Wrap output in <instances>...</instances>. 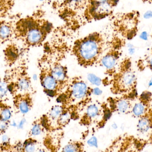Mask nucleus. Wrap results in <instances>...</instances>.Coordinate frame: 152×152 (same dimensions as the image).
Listing matches in <instances>:
<instances>
[{
    "instance_id": "1",
    "label": "nucleus",
    "mask_w": 152,
    "mask_h": 152,
    "mask_svg": "<svg viewBox=\"0 0 152 152\" xmlns=\"http://www.w3.org/2000/svg\"><path fill=\"white\" fill-rule=\"evenodd\" d=\"M104 42L102 36L96 33L78 41L74 52L80 64L84 66L93 64L102 52Z\"/></svg>"
},
{
    "instance_id": "2",
    "label": "nucleus",
    "mask_w": 152,
    "mask_h": 152,
    "mask_svg": "<svg viewBox=\"0 0 152 152\" xmlns=\"http://www.w3.org/2000/svg\"><path fill=\"white\" fill-rule=\"evenodd\" d=\"M35 22L29 20L26 22L25 24V30L26 34V40L27 43L31 45L39 43L42 41L45 37V32L43 29L39 28L34 24Z\"/></svg>"
},
{
    "instance_id": "3",
    "label": "nucleus",
    "mask_w": 152,
    "mask_h": 152,
    "mask_svg": "<svg viewBox=\"0 0 152 152\" xmlns=\"http://www.w3.org/2000/svg\"><path fill=\"white\" fill-rule=\"evenodd\" d=\"M136 78L134 74L129 70H126L120 76L119 85L121 90H127L134 86Z\"/></svg>"
},
{
    "instance_id": "4",
    "label": "nucleus",
    "mask_w": 152,
    "mask_h": 152,
    "mask_svg": "<svg viewBox=\"0 0 152 152\" xmlns=\"http://www.w3.org/2000/svg\"><path fill=\"white\" fill-rule=\"evenodd\" d=\"M41 79L46 92L53 91L56 93V90L57 88L58 82L52 76L50 72V73L42 74Z\"/></svg>"
},
{
    "instance_id": "5",
    "label": "nucleus",
    "mask_w": 152,
    "mask_h": 152,
    "mask_svg": "<svg viewBox=\"0 0 152 152\" xmlns=\"http://www.w3.org/2000/svg\"><path fill=\"white\" fill-rule=\"evenodd\" d=\"M87 85L82 81H78L73 84L72 95L76 99H81L86 95L87 92Z\"/></svg>"
},
{
    "instance_id": "6",
    "label": "nucleus",
    "mask_w": 152,
    "mask_h": 152,
    "mask_svg": "<svg viewBox=\"0 0 152 152\" xmlns=\"http://www.w3.org/2000/svg\"><path fill=\"white\" fill-rule=\"evenodd\" d=\"M50 72L53 77L59 83L64 82L66 78V71L64 67L60 65L54 66Z\"/></svg>"
},
{
    "instance_id": "7",
    "label": "nucleus",
    "mask_w": 152,
    "mask_h": 152,
    "mask_svg": "<svg viewBox=\"0 0 152 152\" xmlns=\"http://www.w3.org/2000/svg\"><path fill=\"white\" fill-rule=\"evenodd\" d=\"M116 54L109 53L107 54L102 59V64L108 70L113 69L116 64L117 61Z\"/></svg>"
},
{
    "instance_id": "8",
    "label": "nucleus",
    "mask_w": 152,
    "mask_h": 152,
    "mask_svg": "<svg viewBox=\"0 0 152 152\" xmlns=\"http://www.w3.org/2000/svg\"><path fill=\"white\" fill-rule=\"evenodd\" d=\"M31 100L27 97L25 98L23 96V98L18 99V108L23 113H28L31 107Z\"/></svg>"
},
{
    "instance_id": "9",
    "label": "nucleus",
    "mask_w": 152,
    "mask_h": 152,
    "mask_svg": "<svg viewBox=\"0 0 152 152\" xmlns=\"http://www.w3.org/2000/svg\"><path fill=\"white\" fill-rule=\"evenodd\" d=\"M151 126V121L147 116L142 117L139 121L137 125L139 130L141 132H143L148 131L150 129Z\"/></svg>"
},
{
    "instance_id": "10",
    "label": "nucleus",
    "mask_w": 152,
    "mask_h": 152,
    "mask_svg": "<svg viewBox=\"0 0 152 152\" xmlns=\"http://www.w3.org/2000/svg\"><path fill=\"white\" fill-rule=\"evenodd\" d=\"M115 107L120 113H125L129 108V103L126 99H121L117 102Z\"/></svg>"
},
{
    "instance_id": "11",
    "label": "nucleus",
    "mask_w": 152,
    "mask_h": 152,
    "mask_svg": "<svg viewBox=\"0 0 152 152\" xmlns=\"http://www.w3.org/2000/svg\"><path fill=\"white\" fill-rule=\"evenodd\" d=\"M63 108L60 106L54 107L50 113L49 116L53 120H58L60 115L63 114Z\"/></svg>"
},
{
    "instance_id": "12",
    "label": "nucleus",
    "mask_w": 152,
    "mask_h": 152,
    "mask_svg": "<svg viewBox=\"0 0 152 152\" xmlns=\"http://www.w3.org/2000/svg\"><path fill=\"white\" fill-rule=\"evenodd\" d=\"M87 115L89 118H94L98 115L99 110L96 105H91L87 108Z\"/></svg>"
},
{
    "instance_id": "13",
    "label": "nucleus",
    "mask_w": 152,
    "mask_h": 152,
    "mask_svg": "<svg viewBox=\"0 0 152 152\" xmlns=\"http://www.w3.org/2000/svg\"><path fill=\"white\" fill-rule=\"evenodd\" d=\"M30 85V81L29 79L26 77L21 78L18 83V86L19 89L22 91H25L29 89Z\"/></svg>"
},
{
    "instance_id": "14",
    "label": "nucleus",
    "mask_w": 152,
    "mask_h": 152,
    "mask_svg": "<svg viewBox=\"0 0 152 152\" xmlns=\"http://www.w3.org/2000/svg\"><path fill=\"white\" fill-rule=\"evenodd\" d=\"M132 112L136 116H141L145 113V106L142 103H137L133 107Z\"/></svg>"
},
{
    "instance_id": "15",
    "label": "nucleus",
    "mask_w": 152,
    "mask_h": 152,
    "mask_svg": "<svg viewBox=\"0 0 152 152\" xmlns=\"http://www.w3.org/2000/svg\"><path fill=\"white\" fill-rule=\"evenodd\" d=\"M70 116L67 113H63L57 121V124L60 126H64L70 121Z\"/></svg>"
},
{
    "instance_id": "16",
    "label": "nucleus",
    "mask_w": 152,
    "mask_h": 152,
    "mask_svg": "<svg viewBox=\"0 0 152 152\" xmlns=\"http://www.w3.org/2000/svg\"><path fill=\"white\" fill-rule=\"evenodd\" d=\"M80 145L77 143H72L66 145L63 148V151L65 152H77L80 150Z\"/></svg>"
},
{
    "instance_id": "17",
    "label": "nucleus",
    "mask_w": 152,
    "mask_h": 152,
    "mask_svg": "<svg viewBox=\"0 0 152 152\" xmlns=\"http://www.w3.org/2000/svg\"><path fill=\"white\" fill-rule=\"evenodd\" d=\"M11 32V30L9 26L6 25L1 26L0 34L1 39H5L10 36Z\"/></svg>"
},
{
    "instance_id": "18",
    "label": "nucleus",
    "mask_w": 152,
    "mask_h": 152,
    "mask_svg": "<svg viewBox=\"0 0 152 152\" xmlns=\"http://www.w3.org/2000/svg\"><path fill=\"white\" fill-rule=\"evenodd\" d=\"M11 113L8 108H4L1 111V120L3 121H7L11 117Z\"/></svg>"
},
{
    "instance_id": "19",
    "label": "nucleus",
    "mask_w": 152,
    "mask_h": 152,
    "mask_svg": "<svg viewBox=\"0 0 152 152\" xmlns=\"http://www.w3.org/2000/svg\"><path fill=\"white\" fill-rule=\"evenodd\" d=\"M88 79L92 84L96 86H99L101 84V80L100 78L92 74H90L88 75Z\"/></svg>"
},
{
    "instance_id": "20",
    "label": "nucleus",
    "mask_w": 152,
    "mask_h": 152,
    "mask_svg": "<svg viewBox=\"0 0 152 152\" xmlns=\"http://www.w3.org/2000/svg\"><path fill=\"white\" fill-rule=\"evenodd\" d=\"M25 151L26 152H34L35 150V142L34 141L26 142L25 145Z\"/></svg>"
},
{
    "instance_id": "21",
    "label": "nucleus",
    "mask_w": 152,
    "mask_h": 152,
    "mask_svg": "<svg viewBox=\"0 0 152 152\" xmlns=\"http://www.w3.org/2000/svg\"><path fill=\"white\" fill-rule=\"evenodd\" d=\"M42 131L41 126L40 124H35L31 130V134L34 136L39 135Z\"/></svg>"
},
{
    "instance_id": "22",
    "label": "nucleus",
    "mask_w": 152,
    "mask_h": 152,
    "mask_svg": "<svg viewBox=\"0 0 152 152\" xmlns=\"http://www.w3.org/2000/svg\"><path fill=\"white\" fill-rule=\"evenodd\" d=\"M8 88L7 85L6 84V83L4 82H1V98L4 96L5 94L7 93V91Z\"/></svg>"
},
{
    "instance_id": "23",
    "label": "nucleus",
    "mask_w": 152,
    "mask_h": 152,
    "mask_svg": "<svg viewBox=\"0 0 152 152\" xmlns=\"http://www.w3.org/2000/svg\"><path fill=\"white\" fill-rule=\"evenodd\" d=\"M88 144L91 146H97V140L95 137H92L88 141Z\"/></svg>"
},
{
    "instance_id": "24",
    "label": "nucleus",
    "mask_w": 152,
    "mask_h": 152,
    "mask_svg": "<svg viewBox=\"0 0 152 152\" xmlns=\"http://www.w3.org/2000/svg\"><path fill=\"white\" fill-rule=\"evenodd\" d=\"M144 17L145 19L152 18V11H149L146 12L144 15Z\"/></svg>"
},
{
    "instance_id": "25",
    "label": "nucleus",
    "mask_w": 152,
    "mask_h": 152,
    "mask_svg": "<svg viewBox=\"0 0 152 152\" xmlns=\"http://www.w3.org/2000/svg\"><path fill=\"white\" fill-rule=\"evenodd\" d=\"M140 38L144 40H147L148 39V34L146 32H143L141 34Z\"/></svg>"
},
{
    "instance_id": "26",
    "label": "nucleus",
    "mask_w": 152,
    "mask_h": 152,
    "mask_svg": "<svg viewBox=\"0 0 152 152\" xmlns=\"http://www.w3.org/2000/svg\"><path fill=\"white\" fill-rule=\"evenodd\" d=\"M93 93L96 95H100L102 94V91L100 90L98 88H96L93 91Z\"/></svg>"
},
{
    "instance_id": "27",
    "label": "nucleus",
    "mask_w": 152,
    "mask_h": 152,
    "mask_svg": "<svg viewBox=\"0 0 152 152\" xmlns=\"http://www.w3.org/2000/svg\"><path fill=\"white\" fill-rule=\"evenodd\" d=\"M129 52L130 54H133V53H134V49L132 48H129Z\"/></svg>"
},
{
    "instance_id": "28",
    "label": "nucleus",
    "mask_w": 152,
    "mask_h": 152,
    "mask_svg": "<svg viewBox=\"0 0 152 152\" xmlns=\"http://www.w3.org/2000/svg\"><path fill=\"white\" fill-rule=\"evenodd\" d=\"M149 65H150V67H151V68L152 69V57L150 59H149Z\"/></svg>"
},
{
    "instance_id": "29",
    "label": "nucleus",
    "mask_w": 152,
    "mask_h": 152,
    "mask_svg": "<svg viewBox=\"0 0 152 152\" xmlns=\"http://www.w3.org/2000/svg\"><path fill=\"white\" fill-rule=\"evenodd\" d=\"M112 127H113V128H114V129H116V128H117V126L116 124H113L112 125Z\"/></svg>"
},
{
    "instance_id": "30",
    "label": "nucleus",
    "mask_w": 152,
    "mask_h": 152,
    "mask_svg": "<svg viewBox=\"0 0 152 152\" xmlns=\"http://www.w3.org/2000/svg\"><path fill=\"white\" fill-rule=\"evenodd\" d=\"M149 86H152V79L150 81V82L149 83Z\"/></svg>"
},
{
    "instance_id": "31",
    "label": "nucleus",
    "mask_w": 152,
    "mask_h": 152,
    "mask_svg": "<svg viewBox=\"0 0 152 152\" xmlns=\"http://www.w3.org/2000/svg\"><path fill=\"white\" fill-rule=\"evenodd\" d=\"M73 1H75V2H80V1H82L83 0H73Z\"/></svg>"
}]
</instances>
